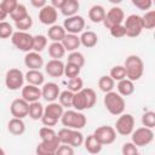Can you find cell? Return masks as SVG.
Returning a JSON list of instances; mask_svg holds the SVG:
<instances>
[{
	"mask_svg": "<svg viewBox=\"0 0 155 155\" xmlns=\"http://www.w3.org/2000/svg\"><path fill=\"white\" fill-rule=\"evenodd\" d=\"M96 102H97L96 92L90 87H82L80 91L74 92L71 108H74L75 110L82 111V110L93 108Z\"/></svg>",
	"mask_w": 155,
	"mask_h": 155,
	"instance_id": "obj_1",
	"label": "cell"
},
{
	"mask_svg": "<svg viewBox=\"0 0 155 155\" xmlns=\"http://www.w3.org/2000/svg\"><path fill=\"white\" fill-rule=\"evenodd\" d=\"M125 70H126V78L134 81H138L144 73V63L142 58L137 54H130L126 57L124 63Z\"/></svg>",
	"mask_w": 155,
	"mask_h": 155,
	"instance_id": "obj_2",
	"label": "cell"
},
{
	"mask_svg": "<svg viewBox=\"0 0 155 155\" xmlns=\"http://www.w3.org/2000/svg\"><path fill=\"white\" fill-rule=\"evenodd\" d=\"M64 111V108L58 102H48L46 107H44V114L41 116V122L44 126L53 127L61 120V116Z\"/></svg>",
	"mask_w": 155,
	"mask_h": 155,
	"instance_id": "obj_3",
	"label": "cell"
},
{
	"mask_svg": "<svg viewBox=\"0 0 155 155\" xmlns=\"http://www.w3.org/2000/svg\"><path fill=\"white\" fill-rule=\"evenodd\" d=\"M103 103H104L105 109L111 115H115V116H119L120 114H122L125 111V108H126V102H125L124 97L121 94H119L117 92H114V91L105 93Z\"/></svg>",
	"mask_w": 155,
	"mask_h": 155,
	"instance_id": "obj_4",
	"label": "cell"
},
{
	"mask_svg": "<svg viewBox=\"0 0 155 155\" xmlns=\"http://www.w3.org/2000/svg\"><path fill=\"white\" fill-rule=\"evenodd\" d=\"M61 122L64 127L68 128H74V130H81L86 126L87 119L85 116V114H82L79 110H65L63 111L62 116H61Z\"/></svg>",
	"mask_w": 155,
	"mask_h": 155,
	"instance_id": "obj_5",
	"label": "cell"
},
{
	"mask_svg": "<svg viewBox=\"0 0 155 155\" xmlns=\"http://www.w3.org/2000/svg\"><path fill=\"white\" fill-rule=\"evenodd\" d=\"M57 137L61 143L68 144L73 148H79L84 143V134L79 130L63 127L57 132Z\"/></svg>",
	"mask_w": 155,
	"mask_h": 155,
	"instance_id": "obj_6",
	"label": "cell"
},
{
	"mask_svg": "<svg viewBox=\"0 0 155 155\" xmlns=\"http://www.w3.org/2000/svg\"><path fill=\"white\" fill-rule=\"evenodd\" d=\"M33 36L28 31L17 30L11 35V42L17 50L27 53L33 50Z\"/></svg>",
	"mask_w": 155,
	"mask_h": 155,
	"instance_id": "obj_7",
	"label": "cell"
},
{
	"mask_svg": "<svg viewBox=\"0 0 155 155\" xmlns=\"http://www.w3.org/2000/svg\"><path fill=\"white\" fill-rule=\"evenodd\" d=\"M125 29H126V36L128 38H137L142 34L144 27L142 16L139 15H130L127 16L122 22Z\"/></svg>",
	"mask_w": 155,
	"mask_h": 155,
	"instance_id": "obj_8",
	"label": "cell"
},
{
	"mask_svg": "<svg viewBox=\"0 0 155 155\" xmlns=\"http://www.w3.org/2000/svg\"><path fill=\"white\" fill-rule=\"evenodd\" d=\"M153 140H154L153 128H149V127L143 126V127H139V128L133 130L132 133H131V142L133 144H136L138 148L147 147Z\"/></svg>",
	"mask_w": 155,
	"mask_h": 155,
	"instance_id": "obj_9",
	"label": "cell"
},
{
	"mask_svg": "<svg viewBox=\"0 0 155 155\" xmlns=\"http://www.w3.org/2000/svg\"><path fill=\"white\" fill-rule=\"evenodd\" d=\"M24 74L18 68H11L6 71L5 75V85L11 91H17L23 87L24 84Z\"/></svg>",
	"mask_w": 155,
	"mask_h": 155,
	"instance_id": "obj_10",
	"label": "cell"
},
{
	"mask_svg": "<svg viewBox=\"0 0 155 155\" xmlns=\"http://www.w3.org/2000/svg\"><path fill=\"white\" fill-rule=\"evenodd\" d=\"M115 131L120 136H130L134 130V117L131 114H120L115 122Z\"/></svg>",
	"mask_w": 155,
	"mask_h": 155,
	"instance_id": "obj_11",
	"label": "cell"
},
{
	"mask_svg": "<svg viewBox=\"0 0 155 155\" xmlns=\"http://www.w3.org/2000/svg\"><path fill=\"white\" fill-rule=\"evenodd\" d=\"M93 136L98 139V142L102 145H109L113 144L116 139V131L113 126H99L94 130Z\"/></svg>",
	"mask_w": 155,
	"mask_h": 155,
	"instance_id": "obj_12",
	"label": "cell"
},
{
	"mask_svg": "<svg viewBox=\"0 0 155 155\" xmlns=\"http://www.w3.org/2000/svg\"><path fill=\"white\" fill-rule=\"evenodd\" d=\"M125 19V12L121 7L119 6H113L108 12H105L104 19H103V24L107 29L116 25V24H121Z\"/></svg>",
	"mask_w": 155,
	"mask_h": 155,
	"instance_id": "obj_13",
	"label": "cell"
},
{
	"mask_svg": "<svg viewBox=\"0 0 155 155\" xmlns=\"http://www.w3.org/2000/svg\"><path fill=\"white\" fill-rule=\"evenodd\" d=\"M85 18L80 15H74L70 17H67L63 23V28L69 34H79L82 33L85 29Z\"/></svg>",
	"mask_w": 155,
	"mask_h": 155,
	"instance_id": "obj_14",
	"label": "cell"
},
{
	"mask_svg": "<svg viewBox=\"0 0 155 155\" xmlns=\"http://www.w3.org/2000/svg\"><path fill=\"white\" fill-rule=\"evenodd\" d=\"M58 19V12L57 8H54L52 5H45L39 11V21L44 25H52L56 24Z\"/></svg>",
	"mask_w": 155,
	"mask_h": 155,
	"instance_id": "obj_15",
	"label": "cell"
},
{
	"mask_svg": "<svg viewBox=\"0 0 155 155\" xmlns=\"http://www.w3.org/2000/svg\"><path fill=\"white\" fill-rule=\"evenodd\" d=\"M28 111H29V103L25 99L16 98L12 101L10 105V113L13 117L24 119L25 116H28Z\"/></svg>",
	"mask_w": 155,
	"mask_h": 155,
	"instance_id": "obj_16",
	"label": "cell"
},
{
	"mask_svg": "<svg viewBox=\"0 0 155 155\" xmlns=\"http://www.w3.org/2000/svg\"><path fill=\"white\" fill-rule=\"evenodd\" d=\"M61 88L56 82H44L42 87H41V98H44L47 103L48 102H54L56 99H58Z\"/></svg>",
	"mask_w": 155,
	"mask_h": 155,
	"instance_id": "obj_17",
	"label": "cell"
},
{
	"mask_svg": "<svg viewBox=\"0 0 155 155\" xmlns=\"http://www.w3.org/2000/svg\"><path fill=\"white\" fill-rule=\"evenodd\" d=\"M61 144L58 137L51 140H41L35 149V153L38 155H54L58 145Z\"/></svg>",
	"mask_w": 155,
	"mask_h": 155,
	"instance_id": "obj_18",
	"label": "cell"
},
{
	"mask_svg": "<svg viewBox=\"0 0 155 155\" xmlns=\"http://www.w3.org/2000/svg\"><path fill=\"white\" fill-rule=\"evenodd\" d=\"M45 71L51 78H61L64 75V63L61 59H50L45 64Z\"/></svg>",
	"mask_w": 155,
	"mask_h": 155,
	"instance_id": "obj_19",
	"label": "cell"
},
{
	"mask_svg": "<svg viewBox=\"0 0 155 155\" xmlns=\"http://www.w3.org/2000/svg\"><path fill=\"white\" fill-rule=\"evenodd\" d=\"M24 64L28 69H41L44 67V58L39 52L29 51L24 56Z\"/></svg>",
	"mask_w": 155,
	"mask_h": 155,
	"instance_id": "obj_20",
	"label": "cell"
},
{
	"mask_svg": "<svg viewBox=\"0 0 155 155\" xmlns=\"http://www.w3.org/2000/svg\"><path fill=\"white\" fill-rule=\"evenodd\" d=\"M22 98L25 99L28 103L36 102L41 98V88L39 86L27 84L22 87Z\"/></svg>",
	"mask_w": 155,
	"mask_h": 155,
	"instance_id": "obj_21",
	"label": "cell"
},
{
	"mask_svg": "<svg viewBox=\"0 0 155 155\" xmlns=\"http://www.w3.org/2000/svg\"><path fill=\"white\" fill-rule=\"evenodd\" d=\"M24 80L27 81V84L35 86H41L45 82L44 74L40 71V69H29L24 74Z\"/></svg>",
	"mask_w": 155,
	"mask_h": 155,
	"instance_id": "obj_22",
	"label": "cell"
},
{
	"mask_svg": "<svg viewBox=\"0 0 155 155\" xmlns=\"http://www.w3.org/2000/svg\"><path fill=\"white\" fill-rule=\"evenodd\" d=\"M7 131L13 136H21L25 132V124L23 119L19 117H12L7 122Z\"/></svg>",
	"mask_w": 155,
	"mask_h": 155,
	"instance_id": "obj_23",
	"label": "cell"
},
{
	"mask_svg": "<svg viewBox=\"0 0 155 155\" xmlns=\"http://www.w3.org/2000/svg\"><path fill=\"white\" fill-rule=\"evenodd\" d=\"M82 144H84L86 151L90 153V154H98V153L102 151V148H103V145L98 142V139L93 136V133L87 136L86 138H84Z\"/></svg>",
	"mask_w": 155,
	"mask_h": 155,
	"instance_id": "obj_24",
	"label": "cell"
},
{
	"mask_svg": "<svg viewBox=\"0 0 155 155\" xmlns=\"http://www.w3.org/2000/svg\"><path fill=\"white\" fill-rule=\"evenodd\" d=\"M61 42L64 46L65 51H69V52L76 51L79 48V46L81 45L80 44V38L78 36V34H69V33L65 34V36L63 38V40Z\"/></svg>",
	"mask_w": 155,
	"mask_h": 155,
	"instance_id": "obj_25",
	"label": "cell"
},
{
	"mask_svg": "<svg viewBox=\"0 0 155 155\" xmlns=\"http://www.w3.org/2000/svg\"><path fill=\"white\" fill-rule=\"evenodd\" d=\"M116 90H117V93L121 94L122 97H128L134 92V84L132 80L125 78V79L117 81Z\"/></svg>",
	"mask_w": 155,
	"mask_h": 155,
	"instance_id": "obj_26",
	"label": "cell"
},
{
	"mask_svg": "<svg viewBox=\"0 0 155 155\" xmlns=\"http://www.w3.org/2000/svg\"><path fill=\"white\" fill-rule=\"evenodd\" d=\"M80 38V44L82 46H85L86 48H92L97 45L98 42V36L94 31L92 30H86V31H82L81 35L79 36Z\"/></svg>",
	"mask_w": 155,
	"mask_h": 155,
	"instance_id": "obj_27",
	"label": "cell"
},
{
	"mask_svg": "<svg viewBox=\"0 0 155 155\" xmlns=\"http://www.w3.org/2000/svg\"><path fill=\"white\" fill-rule=\"evenodd\" d=\"M67 31L64 30L63 25H59V24H52L50 25V28L47 29V38L51 40V41H62L63 38L65 36Z\"/></svg>",
	"mask_w": 155,
	"mask_h": 155,
	"instance_id": "obj_28",
	"label": "cell"
},
{
	"mask_svg": "<svg viewBox=\"0 0 155 155\" xmlns=\"http://www.w3.org/2000/svg\"><path fill=\"white\" fill-rule=\"evenodd\" d=\"M105 8L102 5H93L88 10V18L92 23H102L105 16Z\"/></svg>",
	"mask_w": 155,
	"mask_h": 155,
	"instance_id": "obj_29",
	"label": "cell"
},
{
	"mask_svg": "<svg viewBox=\"0 0 155 155\" xmlns=\"http://www.w3.org/2000/svg\"><path fill=\"white\" fill-rule=\"evenodd\" d=\"M80 10V2L79 0H65L63 6L61 7V12L65 17H70L74 15H78V11Z\"/></svg>",
	"mask_w": 155,
	"mask_h": 155,
	"instance_id": "obj_30",
	"label": "cell"
},
{
	"mask_svg": "<svg viewBox=\"0 0 155 155\" xmlns=\"http://www.w3.org/2000/svg\"><path fill=\"white\" fill-rule=\"evenodd\" d=\"M65 52L67 51H65L64 46L59 41H52L48 45V54L53 59H61V58H63L64 54H65Z\"/></svg>",
	"mask_w": 155,
	"mask_h": 155,
	"instance_id": "obj_31",
	"label": "cell"
},
{
	"mask_svg": "<svg viewBox=\"0 0 155 155\" xmlns=\"http://www.w3.org/2000/svg\"><path fill=\"white\" fill-rule=\"evenodd\" d=\"M44 114V105L36 101V102H31L29 103V111H28V115L31 120H40L41 116Z\"/></svg>",
	"mask_w": 155,
	"mask_h": 155,
	"instance_id": "obj_32",
	"label": "cell"
},
{
	"mask_svg": "<svg viewBox=\"0 0 155 155\" xmlns=\"http://www.w3.org/2000/svg\"><path fill=\"white\" fill-rule=\"evenodd\" d=\"M98 87L102 92L107 93V92H110L114 90L115 87V81L109 76V75H103L99 78L98 80Z\"/></svg>",
	"mask_w": 155,
	"mask_h": 155,
	"instance_id": "obj_33",
	"label": "cell"
},
{
	"mask_svg": "<svg viewBox=\"0 0 155 155\" xmlns=\"http://www.w3.org/2000/svg\"><path fill=\"white\" fill-rule=\"evenodd\" d=\"M47 46V36L42 34H38L33 36V50L35 52H42Z\"/></svg>",
	"mask_w": 155,
	"mask_h": 155,
	"instance_id": "obj_34",
	"label": "cell"
},
{
	"mask_svg": "<svg viewBox=\"0 0 155 155\" xmlns=\"http://www.w3.org/2000/svg\"><path fill=\"white\" fill-rule=\"evenodd\" d=\"M73 96H74V92H71V91H69V90L61 91V92H59V96H58V103H59L63 108H71Z\"/></svg>",
	"mask_w": 155,
	"mask_h": 155,
	"instance_id": "obj_35",
	"label": "cell"
},
{
	"mask_svg": "<svg viewBox=\"0 0 155 155\" xmlns=\"http://www.w3.org/2000/svg\"><path fill=\"white\" fill-rule=\"evenodd\" d=\"M28 15H29V13H28V10H27L25 5L18 4L17 7L10 13V17H11V19H12L13 22H18V21L23 19L24 17H27Z\"/></svg>",
	"mask_w": 155,
	"mask_h": 155,
	"instance_id": "obj_36",
	"label": "cell"
},
{
	"mask_svg": "<svg viewBox=\"0 0 155 155\" xmlns=\"http://www.w3.org/2000/svg\"><path fill=\"white\" fill-rule=\"evenodd\" d=\"M142 21H143L144 29H154L155 28V11L154 10L145 11V13L142 16Z\"/></svg>",
	"mask_w": 155,
	"mask_h": 155,
	"instance_id": "obj_37",
	"label": "cell"
},
{
	"mask_svg": "<svg viewBox=\"0 0 155 155\" xmlns=\"http://www.w3.org/2000/svg\"><path fill=\"white\" fill-rule=\"evenodd\" d=\"M109 76H110L114 81H120V80L125 79V78H126L125 67H124V65H114V67L110 69Z\"/></svg>",
	"mask_w": 155,
	"mask_h": 155,
	"instance_id": "obj_38",
	"label": "cell"
},
{
	"mask_svg": "<svg viewBox=\"0 0 155 155\" xmlns=\"http://www.w3.org/2000/svg\"><path fill=\"white\" fill-rule=\"evenodd\" d=\"M68 62L69 63H73V64H75L78 67H80V68H82L84 64H85V57L78 50L76 51H71L69 53V56H68Z\"/></svg>",
	"mask_w": 155,
	"mask_h": 155,
	"instance_id": "obj_39",
	"label": "cell"
},
{
	"mask_svg": "<svg viewBox=\"0 0 155 155\" xmlns=\"http://www.w3.org/2000/svg\"><path fill=\"white\" fill-rule=\"evenodd\" d=\"M81 71V68L73 64V63H69L67 62V64H64V75L68 78V79H71V78H76L79 76Z\"/></svg>",
	"mask_w": 155,
	"mask_h": 155,
	"instance_id": "obj_40",
	"label": "cell"
},
{
	"mask_svg": "<svg viewBox=\"0 0 155 155\" xmlns=\"http://www.w3.org/2000/svg\"><path fill=\"white\" fill-rule=\"evenodd\" d=\"M39 136H40L41 140H51V139L57 138V132H54V130L52 127L44 126L39 130Z\"/></svg>",
	"mask_w": 155,
	"mask_h": 155,
	"instance_id": "obj_41",
	"label": "cell"
},
{
	"mask_svg": "<svg viewBox=\"0 0 155 155\" xmlns=\"http://www.w3.org/2000/svg\"><path fill=\"white\" fill-rule=\"evenodd\" d=\"M15 25H16V29L18 30H22V31H27L31 28L33 25V18L30 15H28L27 17H24L23 19L18 21V22H15Z\"/></svg>",
	"mask_w": 155,
	"mask_h": 155,
	"instance_id": "obj_42",
	"label": "cell"
},
{
	"mask_svg": "<svg viewBox=\"0 0 155 155\" xmlns=\"http://www.w3.org/2000/svg\"><path fill=\"white\" fill-rule=\"evenodd\" d=\"M67 90L71 91V92H78L84 87V81L81 78L76 76V78H71L68 80V85H67Z\"/></svg>",
	"mask_w": 155,
	"mask_h": 155,
	"instance_id": "obj_43",
	"label": "cell"
},
{
	"mask_svg": "<svg viewBox=\"0 0 155 155\" xmlns=\"http://www.w3.org/2000/svg\"><path fill=\"white\" fill-rule=\"evenodd\" d=\"M12 34H13L12 25L6 21L0 22V39H8L11 38Z\"/></svg>",
	"mask_w": 155,
	"mask_h": 155,
	"instance_id": "obj_44",
	"label": "cell"
},
{
	"mask_svg": "<svg viewBox=\"0 0 155 155\" xmlns=\"http://www.w3.org/2000/svg\"><path fill=\"white\" fill-rule=\"evenodd\" d=\"M142 125L149 128L155 127V113L154 111H147L142 115Z\"/></svg>",
	"mask_w": 155,
	"mask_h": 155,
	"instance_id": "obj_45",
	"label": "cell"
},
{
	"mask_svg": "<svg viewBox=\"0 0 155 155\" xmlns=\"http://www.w3.org/2000/svg\"><path fill=\"white\" fill-rule=\"evenodd\" d=\"M109 31H110V35L115 39H121V38H125L126 36V29L124 27V24H116L111 28H109Z\"/></svg>",
	"mask_w": 155,
	"mask_h": 155,
	"instance_id": "obj_46",
	"label": "cell"
},
{
	"mask_svg": "<svg viewBox=\"0 0 155 155\" xmlns=\"http://www.w3.org/2000/svg\"><path fill=\"white\" fill-rule=\"evenodd\" d=\"M121 153H122V155H137L138 154V147L136 144H133L132 142L124 143V145L121 148Z\"/></svg>",
	"mask_w": 155,
	"mask_h": 155,
	"instance_id": "obj_47",
	"label": "cell"
},
{
	"mask_svg": "<svg viewBox=\"0 0 155 155\" xmlns=\"http://www.w3.org/2000/svg\"><path fill=\"white\" fill-rule=\"evenodd\" d=\"M132 5L142 11H148L153 6V0H131Z\"/></svg>",
	"mask_w": 155,
	"mask_h": 155,
	"instance_id": "obj_48",
	"label": "cell"
},
{
	"mask_svg": "<svg viewBox=\"0 0 155 155\" xmlns=\"http://www.w3.org/2000/svg\"><path fill=\"white\" fill-rule=\"evenodd\" d=\"M73 154H74V148L63 143H61L56 150V155H73Z\"/></svg>",
	"mask_w": 155,
	"mask_h": 155,
	"instance_id": "obj_49",
	"label": "cell"
},
{
	"mask_svg": "<svg viewBox=\"0 0 155 155\" xmlns=\"http://www.w3.org/2000/svg\"><path fill=\"white\" fill-rule=\"evenodd\" d=\"M0 4L2 5L4 10L7 12V15H10V13L17 7V5H18L19 2H18V0H2Z\"/></svg>",
	"mask_w": 155,
	"mask_h": 155,
	"instance_id": "obj_50",
	"label": "cell"
},
{
	"mask_svg": "<svg viewBox=\"0 0 155 155\" xmlns=\"http://www.w3.org/2000/svg\"><path fill=\"white\" fill-rule=\"evenodd\" d=\"M30 1V4H31V6L33 7H35V8H41V7H44L45 5H47V0H29Z\"/></svg>",
	"mask_w": 155,
	"mask_h": 155,
	"instance_id": "obj_51",
	"label": "cell"
},
{
	"mask_svg": "<svg viewBox=\"0 0 155 155\" xmlns=\"http://www.w3.org/2000/svg\"><path fill=\"white\" fill-rule=\"evenodd\" d=\"M64 2H65V0H51V5L57 10H61V7L63 6Z\"/></svg>",
	"mask_w": 155,
	"mask_h": 155,
	"instance_id": "obj_52",
	"label": "cell"
},
{
	"mask_svg": "<svg viewBox=\"0 0 155 155\" xmlns=\"http://www.w3.org/2000/svg\"><path fill=\"white\" fill-rule=\"evenodd\" d=\"M7 16H8V15H7V12H6L5 10H4V7H2V5L0 4V22H2V21H5Z\"/></svg>",
	"mask_w": 155,
	"mask_h": 155,
	"instance_id": "obj_53",
	"label": "cell"
},
{
	"mask_svg": "<svg viewBox=\"0 0 155 155\" xmlns=\"http://www.w3.org/2000/svg\"><path fill=\"white\" fill-rule=\"evenodd\" d=\"M109 2H111V4H114V5H117V4H120V2H122V0H108Z\"/></svg>",
	"mask_w": 155,
	"mask_h": 155,
	"instance_id": "obj_54",
	"label": "cell"
},
{
	"mask_svg": "<svg viewBox=\"0 0 155 155\" xmlns=\"http://www.w3.org/2000/svg\"><path fill=\"white\" fill-rule=\"evenodd\" d=\"M0 155H5V150L2 148H0Z\"/></svg>",
	"mask_w": 155,
	"mask_h": 155,
	"instance_id": "obj_55",
	"label": "cell"
}]
</instances>
